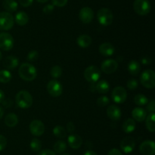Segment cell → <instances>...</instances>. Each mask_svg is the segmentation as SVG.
<instances>
[{
	"instance_id": "obj_1",
	"label": "cell",
	"mask_w": 155,
	"mask_h": 155,
	"mask_svg": "<svg viewBox=\"0 0 155 155\" xmlns=\"http://www.w3.org/2000/svg\"><path fill=\"white\" fill-rule=\"evenodd\" d=\"M18 74L23 80L26 81H32L37 76V71L33 65L28 62H24L20 65Z\"/></svg>"
},
{
	"instance_id": "obj_2",
	"label": "cell",
	"mask_w": 155,
	"mask_h": 155,
	"mask_svg": "<svg viewBox=\"0 0 155 155\" xmlns=\"http://www.w3.org/2000/svg\"><path fill=\"white\" fill-rule=\"evenodd\" d=\"M15 101L21 109H28L33 105V97L27 91H21L16 94Z\"/></svg>"
},
{
	"instance_id": "obj_3",
	"label": "cell",
	"mask_w": 155,
	"mask_h": 155,
	"mask_svg": "<svg viewBox=\"0 0 155 155\" xmlns=\"http://www.w3.org/2000/svg\"><path fill=\"white\" fill-rule=\"evenodd\" d=\"M140 81L142 86L148 89H154L155 87V73L153 70L147 69L142 73Z\"/></svg>"
},
{
	"instance_id": "obj_4",
	"label": "cell",
	"mask_w": 155,
	"mask_h": 155,
	"mask_svg": "<svg viewBox=\"0 0 155 155\" xmlns=\"http://www.w3.org/2000/svg\"><path fill=\"white\" fill-rule=\"evenodd\" d=\"M97 18L100 24L102 26H109L113 22L114 15L110 9L103 8L98 10L97 13Z\"/></svg>"
},
{
	"instance_id": "obj_5",
	"label": "cell",
	"mask_w": 155,
	"mask_h": 155,
	"mask_svg": "<svg viewBox=\"0 0 155 155\" xmlns=\"http://www.w3.org/2000/svg\"><path fill=\"white\" fill-rule=\"evenodd\" d=\"M133 9L138 15L142 16L147 15L151 12V3L148 0H135Z\"/></svg>"
},
{
	"instance_id": "obj_6",
	"label": "cell",
	"mask_w": 155,
	"mask_h": 155,
	"mask_svg": "<svg viewBox=\"0 0 155 155\" xmlns=\"http://www.w3.org/2000/svg\"><path fill=\"white\" fill-rule=\"evenodd\" d=\"M101 77V71L95 65L87 67L84 71V78L90 83H96Z\"/></svg>"
},
{
	"instance_id": "obj_7",
	"label": "cell",
	"mask_w": 155,
	"mask_h": 155,
	"mask_svg": "<svg viewBox=\"0 0 155 155\" xmlns=\"http://www.w3.org/2000/svg\"><path fill=\"white\" fill-rule=\"evenodd\" d=\"M15 19L13 15L7 12L0 13V30H8L13 27Z\"/></svg>"
},
{
	"instance_id": "obj_8",
	"label": "cell",
	"mask_w": 155,
	"mask_h": 155,
	"mask_svg": "<svg viewBox=\"0 0 155 155\" xmlns=\"http://www.w3.org/2000/svg\"><path fill=\"white\" fill-rule=\"evenodd\" d=\"M14 38L10 33L6 32L0 33V49L4 51H9L14 46Z\"/></svg>"
},
{
	"instance_id": "obj_9",
	"label": "cell",
	"mask_w": 155,
	"mask_h": 155,
	"mask_svg": "<svg viewBox=\"0 0 155 155\" xmlns=\"http://www.w3.org/2000/svg\"><path fill=\"white\" fill-rule=\"evenodd\" d=\"M111 97L114 102L121 104V103H124L127 100V92L124 87H116L112 91Z\"/></svg>"
},
{
	"instance_id": "obj_10",
	"label": "cell",
	"mask_w": 155,
	"mask_h": 155,
	"mask_svg": "<svg viewBox=\"0 0 155 155\" xmlns=\"http://www.w3.org/2000/svg\"><path fill=\"white\" fill-rule=\"evenodd\" d=\"M47 91L51 97H58L62 94L63 86L58 81L51 80L47 84Z\"/></svg>"
},
{
	"instance_id": "obj_11",
	"label": "cell",
	"mask_w": 155,
	"mask_h": 155,
	"mask_svg": "<svg viewBox=\"0 0 155 155\" xmlns=\"http://www.w3.org/2000/svg\"><path fill=\"white\" fill-rule=\"evenodd\" d=\"M30 132L34 136H41L45 132V126L43 122L39 119H34L30 122L29 126Z\"/></svg>"
},
{
	"instance_id": "obj_12",
	"label": "cell",
	"mask_w": 155,
	"mask_h": 155,
	"mask_svg": "<svg viewBox=\"0 0 155 155\" xmlns=\"http://www.w3.org/2000/svg\"><path fill=\"white\" fill-rule=\"evenodd\" d=\"M101 71L105 74H112L118 68V63L114 59H106L101 63Z\"/></svg>"
},
{
	"instance_id": "obj_13",
	"label": "cell",
	"mask_w": 155,
	"mask_h": 155,
	"mask_svg": "<svg viewBox=\"0 0 155 155\" xmlns=\"http://www.w3.org/2000/svg\"><path fill=\"white\" fill-rule=\"evenodd\" d=\"M136 147V141L133 137H126L121 141L120 148L125 153H130L133 151Z\"/></svg>"
},
{
	"instance_id": "obj_14",
	"label": "cell",
	"mask_w": 155,
	"mask_h": 155,
	"mask_svg": "<svg viewBox=\"0 0 155 155\" xmlns=\"http://www.w3.org/2000/svg\"><path fill=\"white\" fill-rule=\"evenodd\" d=\"M139 151L142 155H154L155 144L153 141L147 140L139 146Z\"/></svg>"
},
{
	"instance_id": "obj_15",
	"label": "cell",
	"mask_w": 155,
	"mask_h": 155,
	"mask_svg": "<svg viewBox=\"0 0 155 155\" xmlns=\"http://www.w3.org/2000/svg\"><path fill=\"white\" fill-rule=\"evenodd\" d=\"M79 18L80 21L84 24H89L92 22L94 18V12L89 7H84L80 9L79 13Z\"/></svg>"
},
{
	"instance_id": "obj_16",
	"label": "cell",
	"mask_w": 155,
	"mask_h": 155,
	"mask_svg": "<svg viewBox=\"0 0 155 155\" xmlns=\"http://www.w3.org/2000/svg\"><path fill=\"white\" fill-rule=\"evenodd\" d=\"M132 115H133V118L135 121L142 122L145 120V118L147 116V112L144 108L139 106V107H136L133 109Z\"/></svg>"
},
{
	"instance_id": "obj_17",
	"label": "cell",
	"mask_w": 155,
	"mask_h": 155,
	"mask_svg": "<svg viewBox=\"0 0 155 155\" xmlns=\"http://www.w3.org/2000/svg\"><path fill=\"white\" fill-rule=\"evenodd\" d=\"M107 115L113 121H117L121 118V110L118 106L111 105L107 109Z\"/></svg>"
},
{
	"instance_id": "obj_18",
	"label": "cell",
	"mask_w": 155,
	"mask_h": 155,
	"mask_svg": "<svg viewBox=\"0 0 155 155\" xmlns=\"http://www.w3.org/2000/svg\"><path fill=\"white\" fill-rule=\"evenodd\" d=\"M68 144L73 149H78L83 144V138L77 134H71L68 138Z\"/></svg>"
},
{
	"instance_id": "obj_19",
	"label": "cell",
	"mask_w": 155,
	"mask_h": 155,
	"mask_svg": "<svg viewBox=\"0 0 155 155\" xmlns=\"http://www.w3.org/2000/svg\"><path fill=\"white\" fill-rule=\"evenodd\" d=\"M100 54L104 56H110L114 53V46L110 43H103L98 48Z\"/></svg>"
},
{
	"instance_id": "obj_20",
	"label": "cell",
	"mask_w": 155,
	"mask_h": 155,
	"mask_svg": "<svg viewBox=\"0 0 155 155\" xmlns=\"http://www.w3.org/2000/svg\"><path fill=\"white\" fill-rule=\"evenodd\" d=\"M19 65V60L14 56H7L3 61V66L7 69H14Z\"/></svg>"
},
{
	"instance_id": "obj_21",
	"label": "cell",
	"mask_w": 155,
	"mask_h": 155,
	"mask_svg": "<svg viewBox=\"0 0 155 155\" xmlns=\"http://www.w3.org/2000/svg\"><path fill=\"white\" fill-rule=\"evenodd\" d=\"M92 40L90 36L87 34H82L77 37V43L78 46L81 48H87L92 44Z\"/></svg>"
},
{
	"instance_id": "obj_22",
	"label": "cell",
	"mask_w": 155,
	"mask_h": 155,
	"mask_svg": "<svg viewBox=\"0 0 155 155\" xmlns=\"http://www.w3.org/2000/svg\"><path fill=\"white\" fill-rule=\"evenodd\" d=\"M141 71V65L138 61L131 60L128 64V71L130 74L136 76Z\"/></svg>"
},
{
	"instance_id": "obj_23",
	"label": "cell",
	"mask_w": 155,
	"mask_h": 155,
	"mask_svg": "<svg viewBox=\"0 0 155 155\" xmlns=\"http://www.w3.org/2000/svg\"><path fill=\"white\" fill-rule=\"evenodd\" d=\"M5 123L8 127L13 128L16 126L18 123V117L16 114L13 112L7 114L5 117Z\"/></svg>"
},
{
	"instance_id": "obj_24",
	"label": "cell",
	"mask_w": 155,
	"mask_h": 155,
	"mask_svg": "<svg viewBox=\"0 0 155 155\" xmlns=\"http://www.w3.org/2000/svg\"><path fill=\"white\" fill-rule=\"evenodd\" d=\"M15 21H16L17 24L20 26H24L28 23L29 16L26 12H19L15 15Z\"/></svg>"
},
{
	"instance_id": "obj_25",
	"label": "cell",
	"mask_w": 155,
	"mask_h": 155,
	"mask_svg": "<svg viewBox=\"0 0 155 155\" xmlns=\"http://www.w3.org/2000/svg\"><path fill=\"white\" fill-rule=\"evenodd\" d=\"M95 89L96 92L100 94H106L110 90V84L105 80H101L95 84Z\"/></svg>"
},
{
	"instance_id": "obj_26",
	"label": "cell",
	"mask_w": 155,
	"mask_h": 155,
	"mask_svg": "<svg viewBox=\"0 0 155 155\" xmlns=\"http://www.w3.org/2000/svg\"><path fill=\"white\" fill-rule=\"evenodd\" d=\"M3 8L7 11V12H15L18 9V5L15 0H3Z\"/></svg>"
},
{
	"instance_id": "obj_27",
	"label": "cell",
	"mask_w": 155,
	"mask_h": 155,
	"mask_svg": "<svg viewBox=\"0 0 155 155\" xmlns=\"http://www.w3.org/2000/svg\"><path fill=\"white\" fill-rule=\"evenodd\" d=\"M145 126L150 132H154L155 131V114L154 112H150L149 115L145 118Z\"/></svg>"
},
{
	"instance_id": "obj_28",
	"label": "cell",
	"mask_w": 155,
	"mask_h": 155,
	"mask_svg": "<svg viewBox=\"0 0 155 155\" xmlns=\"http://www.w3.org/2000/svg\"><path fill=\"white\" fill-rule=\"evenodd\" d=\"M136 121L133 119H127L123 124V130L126 133H132L136 129Z\"/></svg>"
},
{
	"instance_id": "obj_29",
	"label": "cell",
	"mask_w": 155,
	"mask_h": 155,
	"mask_svg": "<svg viewBox=\"0 0 155 155\" xmlns=\"http://www.w3.org/2000/svg\"><path fill=\"white\" fill-rule=\"evenodd\" d=\"M12 73L8 70H0V82L1 83H8L12 80Z\"/></svg>"
},
{
	"instance_id": "obj_30",
	"label": "cell",
	"mask_w": 155,
	"mask_h": 155,
	"mask_svg": "<svg viewBox=\"0 0 155 155\" xmlns=\"http://www.w3.org/2000/svg\"><path fill=\"white\" fill-rule=\"evenodd\" d=\"M53 134L58 138H64L66 137V129L61 126H56L53 129Z\"/></svg>"
},
{
	"instance_id": "obj_31",
	"label": "cell",
	"mask_w": 155,
	"mask_h": 155,
	"mask_svg": "<svg viewBox=\"0 0 155 155\" xmlns=\"http://www.w3.org/2000/svg\"><path fill=\"white\" fill-rule=\"evenodd\" d=\"M54 150V153H63L67 149V144L64 141H58L54 143V147H53Z\"/></svg>"
},
{
	"instance_id": "obj_32",
	"label": "cell",
	"mask_w": 155,
	"mask_h": 155,
	"mask_svg": "<svg viewBox=\"0 0 155 155\" xmlns=\"http://www.w3.org/2000/svg\"><path fill=\"white\" fill-rule=\"evenodd\" d=\"M134 102L138 106H145L148 103V99L144 94H137L135 96Z\"/></svg>"
},
{
	"instance_id": "obj_33",
	"label": "cell",
	"mask_w": 155,
	"mask_h": 155,
	"mask_svg": "<svg viewBox=\"0 0 155 155\" xmlns=\"http://www.w3.org/2000/svg\"><path fill=\"white\" fill-rule=\"evenodd\" d=\"M30 146L33 152H39L42 148V142L38 138H33L30 142Z\"/></svg>"
},
{
	"instance_id": "obj_34",
	"label": "cell",
	"mask_w": 155,
	"mask_h": 155,
	"mask_svg": "<svg viewBox=\"0 0 155 155\" xmlns=\"http://www.w3.org/2000/svg\"><path fill=\"white\" fill-rule=\"evenodd\" d=\"M50 74L52 78L57 79L60 78L62 74V68L59 65H54L51 68L50 71Z\"/></svg>"
},
{
	"instance_id": "obj_35",
	"label": "cell",
	"mask_w": 155,
	"mask_h": 155,
	"mask_svg": "<svg viewBox=\"0 0 155 155\" xmlns=\"http://www.w3.org/2000/svg\"><path fill=\"white\" fill-rule=\"evenodd\" d=\"M110 103V100H109L108 97L107 96H102V97H98V100H97V104L100 107H104L106 106L107 105L109 104Z\"/></svg>"
},
{
	"instance_id": "obj_36",
	"label": "cell",
	"mask_w": 155,
	"mask_h": 155,
	"mask_svg": "<svg viewBox=\"0 0 155 155\" xmlns=\"http://www.w3.org/2000/svg\"><path fill=\"white\" fill-rule=\"evenodd\" d=\"M38 58H39V53L36 50H32V51L29 52L27 56V60L30 62H35L37 60Z\"/></svg>"
},
{
	"instance_id": "obj_37",
	"label": "cell",
	"mask_w": 155,
	"mask_h": 155,
	"mask_svg": "<svg viewBox=\"0 0 155 155\" xmlns=\"http://www.w3.org/2000/svg\"><path fill=\"white\" fill-rule=\"evenodd\" d=\"M127 86L130 90H131V91H134V90H136V88H138V86H139V83H138L137 80L132 78V79H130V80L127 81Z\"/></svg>"
},
{
	"instance_id": "obj_38",
	"label": "cell",
	"mask_w": 155,
	"mask_h": 155,
	"mask_svg": "<svg viewBox=\"0 0 155 155\" xmlns=\"http://www.w3.org/2000/svg\"><path fill=\"white\" fill-rule=\"evenodd\" d=\"M51 2H52V5L54 6L61 8L68 4V0H51Z\"/></svg>"
},
{
	"instance_id": "obj_39",
	"label": "cell",
	"mask_w": 155,
	"mask_h": 155,
	"mask_svg": "<svg viewBox=\"0 0 155 155\" xmlns=\"http://www.w3.org/2000/svg\"><path fill=\"white\" fill-rule=\"evenodd\" d=\"M54 9V6L52 4H48L45 6H44L43 9H42V12L44 14H46V15H49V14L52 13Z\"/></svg>"
},
{
	"instance_id": "obj_40",
	"label": "cell",
	"mask_w": 155,
	"mask_h": 155,
	"mask_svg": "<svg viewBox=\"0 0 155 155\" xmlns=\"http://www.w3.org/2000/svg\"><path fill=\"white\" fill-rule=\"evenodd\" d=\"M7 145V140L6 138L2 135H0V151L4 150Z\"/></svg>"
},
{
	"instance_id": "obj_41",
	"label": "cell",
	"mask_w": 155,
	"mask_h": 155,
	"mask_svg": "<svg viewBox=\"0 0 155 155\" xmlns=\"http://www.w3.org/2000/svg\"><path fill=\"white\" fill-rule=\"evenodd\" d=\"M148 106H147V110L149 112H154L155 111V101L154 100H151V101H148V103H147Z\"/></svg>"
},
{
	"instance_id": "obj_42",
	"label": "cell",
	"mask_w": 155,
	"mask_h": 155,
	"mask_svg": "<svg viewBox=\"0 0 155 155\" xmlns=\"http://www.w3.org/2000/svg\"><path fill=\"white\" fill-rule=\"evenodd\" d=\"M33 2V0H19V3L23 7H29Z\"/></svg>"
},
{
	"instance_id": "obj_43",
	"label": "cell",
	"mask_w": 155,
	"mask_h": 155,
	"mask_svg": "<svg viewBox=\"0 0 155 155\" xmlns=\"http://www.w3.org/2000/svg\"><path fill=\"white\" fill-rule=\"evenodd\" d=\"M67 130H68V132L72 134L73 132L75 131V126H74V122H68L67 123Z\"/></svg>"
},
{
	"instance_id": "obj_44",
	"label": "cell",
	"mask_w": 155,
	"mask_h": 155,
	"mask_svg": "<svg viewBox=\"0 0 155 155\" xmlns=\"http://www.w3.org/2000/svg\"><path fill=\"white\" fill-rule=\"evenodd\" d=\"M37 155H56V153L53 150H49V149H45V150L39 151Z\"/></svg>"
},
{
	"instance_id": "obj_45",
	"label": "cell",
	"mask_w": 155,
	"mask_h": 155,
	"mask_svg": "<svg viewBox=\"0 0 155 155\" xmlns=\"http://www.w3.org/2000/svg\"><path fill=\"white\" fill-rule=\"evenodd\" d=\"M107 155H123V154L122 153H121L120 150H119L117 148H113V149H110V150H109Z\"/></svg>"
},
{
	"instance_id": "obj_46",
	"label": "cell",
	"mask_w": 155,
	"mask_h": 155,
	"mask_svg": "<svg viewBox=\"0 0 155 155\" xmlns=\"http://www.w3.org/2000/svg\"><path fill=\"white\" fill-rule=\"evenodd\" d=\"M141 62H142V63L143 64V65H147L151 64V59L148 57H143L142 59H141Z\"/></svg>"
},
{
	"instance_id": "obj_47",
	"label": "cell",
	"mask_w": 155,
	"mask_h": 155,
	"mask_svg": "<svg viewBox=\"0 0 155 155\" xmlns=\"http://www.w3.org/2000/svg\"><path fill=\"white\" fill-rule=\"evenodd\" d=\"M89 90L92 92H96V89H95V83H91L90 86H89Z\"/></svg>"
},
{
	"instance_id": "obj_48",
	"label": "cell",
	"mask_w": 155,
	"mask_h": 155,
	"mask_svg": "<svg viewBox=\"0 0 155 155\" xmlns=\"http://www.w3.org/2000/svg\"><path fill=\"white\" fill-rule=\"evenodd\" d=\"M5 99V94L2 90H0V103L3 101V100Z\"/></svg>"
},
{
	"instance_id": "obj_49",
	"label": "cell",
	"mask_w": 155,
	"mask_h": 155,
	"mask_svg": "<svg viewBox=\"0 0 155 155\" xmlns=\"http://www.w3.org/2000/svg\"><path fill=\"white\" fill-rule=\"evenodd\" d=\"M84 155H98L95 151L93 150H87L86 153H84Z\"/></svg>"
},
{
	"instance_id": "obj_50",
	"label": "cell",
	"mask_w": 155,
	"mask_h": 155,
	"mask_svg": "<svg viewBox=\"0 0 155 155\" xmlns=\"http://www.w3.org/2000/svg\"><path fill=\"white\" fill-rule=\"evenodd\" d=\"M3 115H4V109L0 106V119L2 118Z\"/></svg>"
},
{
	"instance_id": "obj_51",
	"label": "cell",
	"mask_w": 155,
	"mask_h": 155,
	"mask_svg": "<svg viewBox=\"0 0 155 155\" xmlns=\"http://www.w3.org/2000/svg\"><path fill=\"white\" fill-rule=\"evenodd\" d=\"M36 1L39 3H45L46 2H48V0H36Z\"/></svg>"
},
{
	"instance_id": "obj_52",
	"label": "cell",
	"mask_w": 155,
	"mask_h": 155,
	"mask_svg": "<svg viewBox=\"0 0 155 155\" xmlns=\"http://www.w3.org/2000/svg\"><path fill=\"white\" fill-rule=\"evenodd\" d=\"M2 59V54L1 51H0V61H1Z\"/></svg>"
},
{
	"instance_id": "obj_53",
	"label": "cell",
	"mask_w": 155,
	"mask_h": 155,
	"mask_svg": "<svg viewBox=\"0 0 155 155\" xmlns=\"http://www.w3.org/2000/svg\"><path fill=\"white\" fill-rule=\"evenodd\" d=\"M61 155H71V154H69V153H61Z\"/></svg>"
}]
</instances>
